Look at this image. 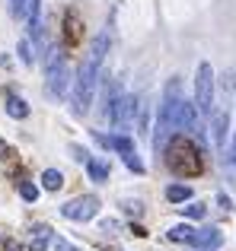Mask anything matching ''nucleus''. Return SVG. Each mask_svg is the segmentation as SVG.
<instances>
[{
    "label": "nucleus",
    "instance_id": "1",
    "mask_svg": "<svg viewBox=\"0 0 236 251\" xmlns=\"http://www.w3.org/2000/svg\"><path fill=\"white\" fill-rule=\"evenodd\" d=\"M109 51V32H99L89 45V54L83 57L80 70H77V89H74V108L77 115H87L89 102H93V89L96 80H99V70H102V57Z\"/></svg>",
    "mask_w": 236,
    "mask_h": 251
},
{
    "label": "nucleus",
    "instance_id": "2",
    "mask_svg": "<svg viewBox=\"0 0 236 251\" xmlns=\"http://www.w3.org/2000/svg\"><path fill=\"white\" fill-rule=\"evenodd\" d=\"M182 83L179 76H173V80L166 83V89H163V102H160V111H156V134H153V143L156 150L166 147L169 137L176 134V115H179V102H182Z\"/></svg>",
    "mask_w": 236,
    "mask_h": 251
},
{
    "label": "nucleus",
    "instance_id": "3",
    "mask_svg": "<svg viewBox=\"0 0 236 251\" xmlns=\"http://www.w3.org/2000/svg\"><path fill=\"white\" fill-rule=\"evenodd\" d=\"M166 166L173 169L176 175L192 178V175H201V172H205V159H201V150L195 147L185 134H179L166 143Z\"/></svg>",
    "mask_w": 236,
    "mask_h": 251
},
{
    "label": "nucleus",
    "instance_id": "4",
    "mask_svg": "<svg viewBox=\"0 0 236 251\" xmlns=\"http://www.w3.org/2000/svg\"><path fill=\"white\" fill-rule=\"evenodd\" d=\"M70 86V70H67V57H64L61 48L51 51L48 57V76H45V92L48 99H64Z\"/></svg>",
    "mask_w": 236,
    "mask_h": 251
},
{
    "label": "nucleus",
    "instance_id": "5",
    "mask_svg": "<svg viewBox=\"0 0 236 251\" xmlns=\"http://www.w3.org/2000/svg\"><path fill=\"white\" fill-rule=\"evenodd\" d=\"M195 105L205 118H211L214 111V70L211 64H201L198 76H195Z\"/></svg>",
    "mask_w": 236,
    "mask_h": 251
},
{
    "label": "nucleus",
    "instance_id": "6",
    "mask_svg": "<svg viewBox=\"0 0 236 251\" xmlns=\"http://www.w3.org/2000/svg\"><path fill=\"white\" fill-rule=\"evenodd\" d=\"M61 213L67 216V220H74V223H87V220H93V216L99 213V197H93V194L74 197V201H67L61 207Z\"/></svg>",
    "mask_w": 236,
    "mask_h": 251
},
{
    "label": "nucleus",
    "instance_id": "7",
    "mask_svg": "<svg viewBox=\"0 0 236 251\" xmlns=\"http://www.w3.org/2000/svg\"><path fill=\"white\" fill-rule=\"evenodd\" d=\"M198 105L188 102V99H182L179 102V115H176V130H182V134H198Z\"/></svg>",
    "mask_w": 236,
    "mask_h": 251
},
{
    "label": "nucleus",
    "instance_id": "8",
    "mask_svg": "<svg viewBox=\"0 0 236 251\" xmlns=\"http://www.w3.org/2000/svg\"><path fill=\"white\" fill-rule=\"evenodd\" d=\"M214 121H211V140L217 143V147H224L227 143V130H230V115L227 111H214Z\"/></svg>",
    "mask_w": 236,
    "mask_h": 251
},
{
    "label": "nucleus",
    "instance_id": "9",
    "mask_svg": "<svg viewBox=\"0 0 236 251\" xmlns=\"http://www.w3.org/2000/svg\"><path fill=\"white\" fill-rule=\"evenodd\" d=\"M48 242H51V226L35 223L32 226V239H29V251H48Z\"/></svg>",
    "mask_w": 236,
    "mask_h": 251
},
{
    "label": "nucleus",
    "instance_id": "10",
    "mask_svg": "<svg viewBox=\"0 0 236 251\" xmlns=\"http://www.w3.org/2000/svg\"><path fill=\"white\" fill-rule=\"evenodd\" d=\"M64 42H67V45L80 42V16H77V10L64 13Z\"/></svg>",
    "mask_w": 236,
    "mask_h": 251
},
{
    "label": "nucleus",
    "instance_id": "11",
    "mask_svg": "<svg viewBox=\"0 0 236 251\" xmlns=\"http://www.w3.org/2000/svg\"><path fill=\"white\" fill-rule=\"evenodd\" d=\"M220 242H224V235H220V229H198L195 232V239H192V245H198V248H217Z\"/></svg>",
    "mask_w": 236,
    "mask_h": 251
},
{
    "label": "nucleus",
    "instance_id": "12",
    "mask_svg": "<svg viewBox=\"0 0 236 251\" xmlns=\"http://www.w3.org/2000/svg\"><path fill=\"white\" fill-rule=\"evenodd\" d=\"M87 172H89V178H93L96 184L109 181V166L102 159H93V156H89V159H87Z\"/></svg>",
    "mask_w": 236,
    "mask_h": 251
},
{
    "label": "nucleus",
    "instance_id": "13",
    "mask_svg": "<svg viewBox=\"0 0 236 251\" xmlns=\"http://www.w3.org/2000/svg\"><path fill=\"white\" fill-rule=\"evenodd\" d=\"M195 232H198L195 226H188V223H179V226H173L166 235H169V242H188V245H192Z\"/></svg>",
    "mask_w": 236,
    "mask_h": 251
},
{
    "label": "nucleus",
    "instance_id": "14",
    "mask_svg": "<svg viewBox=\"0 0 236 251\" xmlns=\"http://www.w3.org/2000/svg\"><path fill=\"white\" fill-rule=\"evenodd\" d=\"M6 115L23 121V118H29V105H26L19 96H6Z\"/></svg>",
    "mask_w": 236,
    "mask_h": 251
},
{
    "label": "nucleus",
    "instance_id": "15",
    "mask_svg": "<svg viewBox=\"0 0 236 251\" xmlns=\"http://www.w3.org/2000/svg\"><path fill=\"white\" fill-rule=\"evenodd\" d=\"M166 201L169 203H185V201H192V188H188V184H169V188H166Z\"/></svg>",
    "mask_w": 236,
    "mask_h": 251
},
{
    "label": "nucleus",
    "instance_id": "16",
    "mask_svg": "<svg viewBox=\"0 0 236 251\" xmlns=\"http://www.w3.org/2000/svg\"><path fill=\"white\" fill-rule=\"evenodd\" d=\"M61 184H64V175H61L58 169H45V172H42V188H45V191H58Z\"/></svg>",
    "mask_w": 236,
    "mask_h": 251
},
{
    "label": "nucleus",
    "instance_id": "17",
    "mask_svg": "<svg viewBox=\"0 0 236 251\" xmlns=\"http://www.w3.org/2000/svg\"><path fill=\"white\" fill-rule=\"evenodd\" d=\"M19 194H23V201H29V203L38 201V188L32 181H23V184H19Z\"/></svg>",
    "mask_w": 236,
    "mask_h": 251
},
{
    "label": "nucleus",
    "instance_id": "18",
    "mask_svg": "<svg viewBox=\"0 0 236 251\" xmlns=\"http://www.w3.org/2000/svg\"><path fill=\"white\" fill-rule=\"evenodd\" d=\"M182 216H192V220H201L205 216V203H188V207H182Z\"/></svg>",
    "mask_w": 236,
    "mask_h": 251
},
{
    "label": "nucleus",
    "instance_id": "19",
    "mask_svg": "<svg viewBox=\"0 0 236 251\" xmlns=\"http://www.w3.org/2000/svg\"><path fill=\"white\" fill-rule=\"evenodd\" d=\"M124 166H128L131 172H137V175L144 172V162L137 159V153H124Z\"/></svg>",
    "mask_w": 236,
    "mask_h": 251
},
{
    "label": "nucleus",
    "instance_id": "20",
    "mask_svg": "<svg viewBox=\"0 0 236 251\" xmlns=\"http://www.w3.org/2000/svg\"><path fill=\"white\" fill-rule=\"evenodd\" d=\"M19 57H23V64H32V61H35V54H32V48H29V42H26V38L19 42Z\"/></svg>",
    "mask_w": 236,
    "mask_h": 251
},
{
    "label": "nucleus",
    "instance_id": "21",
    "mask_svg": "<svg viewBox=\"0 0 236 251\" xmlns=\"http://www.w3.org/2000/svg\"><path fill=\"white\" fill-rule=\"evenodd\" d=\"M118 226H121V223L112 220V216H106V220H102V232H118Z\"/></svg>",
    "mask_w": 236,
    "mask_h": 251
},
{
    "label": "nucleus",
    "instance_id": "22",
    "mask_svg": "<svg viewBox=\"0 0 236 251\" xmlns=\"http://www.w3.org/2000/svg\"><path fill=\"white\" fill-rule=\"evenodd\" d=\"M124 210H128V213H134V216H141V213H144L141 201H124Z\"/></svg>",
    "mask_w": 236,
    "mask_h": 251
},
{
    "label": "nucleus",
    "instance_id": "23",
    "mask_svg": "<svg viewBox=\"0 0 236 251\" xmlns=\"http://www.w3.org/2000/svg\"><path fill=\"white\" fill-rule=\"evenodd\" d=\"M70 153H74V159H80V162H87V159H89L87 150H80V147H70Z\"/></svg>",
    "mask_w": 236,
    "mask_h": 251
},
{
    "label": "nucleus",
    "instance_id": "24",
    "mask_svg": "<svg viewBox=\"0 0 236 251\" xmlns=\"http://www.w3.org/2000/svg\"><path fill=\"white\" fill-rule=\"evenodd\" d=\"M3 251H23V248H19V242H13V239H6V242H3Z\"/></svg>",
    "mask_w": 236,
    "mask_h": 251
},
{
    "label": "nucleus",
    "instance_id": "25",
    "mask_svg": "<svg viewBox=\"0 0 236 251\" xmlns=\"http://www.w3.org/2000/svg\"><path fill=\"white\" fill-rule=\"evenodd\" d=\"M55 251H74V248H70L64 239H55Z\"/></svg>",
    "mask_w": 236,
    "mask_h": 251
},
{
    "label": "nucleus",
    "instance_id": "26",
    "mask_svg": "<svg viewBox=\"0 0 236 251\" xmlns=\"http://www.w3.org/2000/svg\"><path fill=\"white\" fill-rule=\"evenodd\" d=\"M217 203H220V207H227V210H230V197H227V194H217Z\"/></svg>",
    "mask_w": 236,
    "mask_h": 251
},
{
    "label": "nucleus",
    "instance_id": "27",
    "mask_svg": "<svg viewBox=\"0 0 236 251\" xmlns=\"http://www.w3.org/2000/svg\"><path fill=\"white\" fill-rule=\"evenodd\" d=\"M0 156H10V147H6L3 140H0Z\"/></svg>",
    "mask_w": 236,
    "mask_h": 251
},
{
    "label": "nucleus",
    "instance_id": "28",
    "mask_svg": "<svg viewBox=\"0 0 236 251\" xmlns=\"http://www.w3.org/2000/svg\"><path fill=\"white\" fill-rule=\"evenodd\" d=\"M230 156H233V162H236V134H233V143H230Z\"/></svg>",
    "mask_w": 236,
    "mask_h": 251
},
{
    "label": "nucleus",
    "instance_id": "29",
    "mask_svg": "<svg viewBox=\"0 0 236 251\" xmlns=\"http://www.w3.org/2000/svg\"><path fill=\"white\" fill-rule=\"evenodd\" d=\"M74 251H80V248H74Z\"/></svg>",
    "mask_w": 236,
    "mask_h": 251
},
{
    "label": "nucleus",
    "instance_id": "30",
    "mask_svg": "<svg viewBox=\"0 0 236 251\" xmlns=\"http://www.w3.org/2000/svg\"><path fill=\"white\" fill-rule=\"evenodd\" d=\"M205 251H211V248H205Z\"/></svg>",
    "mask_w": 236,
    "mask_h": 251
}]
</instances>
